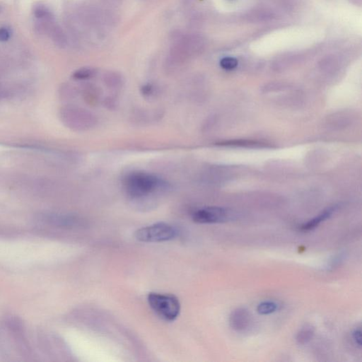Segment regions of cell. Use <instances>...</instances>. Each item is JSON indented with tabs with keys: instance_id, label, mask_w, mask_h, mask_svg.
Masks as SVG:
<instances>
[{
	"instance_id": "cell-1",
	"label": "cell",
	"mask_w": 362,
	"mask_h": 362,
	"mask_svg": "<svg viewBox=\"0 0 362 362\" xmlns=\"http://www.w3.org/2000/svg\"><path fill=\"white\" fill-rule=\"evenodd\" d=\"M125 190L133 199H141L163 190L166 182L150 173L135 171L130 173L123 181Z\"/></svg>"
},
{
	"instance_id": "cell-2",
	"label": "cell",
	"mask_w": 362,
	"mask_h": 362,
	"mask_svg": "<svg viewBox=\"0 0 362 362\" xmlns=\"http://www.w3.org/2000/svg\"><path fill=\"white\" fill-rule=\"evenodd\" d=\"M61 121L66 127L75 131H86L95 127V115L86 109L73 105L63 107L60 110Z\"/></svg>"
},
{
	"instance_id": "cell-3",
	"label": "cell",
	"mask_w": 362,
	"mask_h": 362,
	"mask_svg": "<svg viewBox=\"0 0 362 362\" xmlns=\"http://www.w3.org/2000/svg\"><path fill=\"white\" fill-rule=\"evenodd\" d=\"M147 300L152 310L163 320L173 321L180 313L181 304L174 295L150 293Z\"/></svg>"
},
{
	"instance_id": "cell-4",
	"label": "cell",
	"mask_w": 362,
	"mask_h": 362,
	"mask_svg": "<svg viewBox=\"0 0 362 362\" xmlns=\"http://www.w3.org/2000/svg\"><path fill=\"white\" fill-rule=\"evenodd\" d=\"M177 231L172 226L166 223H156L139 229L135 232V238L139 241L145 243H158L174 239Z\"/></svg>"
},
{
	"instance_id": "cell-5",
	"label": "cell",
	"mask_w": 362,
	"mask_h": 362,
	"mask_svg": "<svg viewBox=\"0 0 362 362\" xmlns=\"http://www.w3.org/2000/svg\"><path fill=\"white\" fill-rule=\"evenodd\" d=\"M230 211L219 207H207L193 212L192 219L198 224H217L227 222L230 218Z\"/></svg>"
},
{
	"instance_id": "cell-6",
	"label": "cell",
	"mask_w": 362,
	"mask_h": 362,
	"mask_svg": "<svg viewBox=\"0 0 362 362\" xmlns=\"http://www.w3.org/2000/svg\"><path fill=\"white\" fill-rule=\"evenodd\" d=\"M251 314L247 309L237 308L231 313L230 326L234 331L241 332L247 329L251 323Z\"/></svg>"
},
{
	"instance_id": "cell-7",
	"label": "cell",
	"mask_w": 362,
	"mask_h": 362,
	"mask_svg": "<svg viewBox=\"0 0 362 362\" xmlns=\"http://www.w3.org/2000/svg\"><path fill=\"white\" fill-rule=\"evenodd\" d=\"M47 34L49 35L52 41L57 47L65 49L67 45V39L65 32L60 26L53 22L49 25L47 30Z\"/></svg>"
},
{
	"instance_id": "cell-8",
	"label": "cell",
	"mask_w": 362,
	"mask_h": 362,
	"mask_svg": "<svg viewBox=\"0 0 362 362\" xmlns=\"http://www.w3.org/2000/svg\"><path fill=\"white\" fill-rule=\"evenodd\" d=\"M83 99L87 105L97 106L100 102L102 93L99 87L95 85L89 84L85 86L82 93Z\"/></svg>"
},
{
	"instance_id": "cell-9",
	"label": "cell",
	"mask_w": 362,
	"mask_h": 362,
	"mask_svg": "<svg viewBox=\"0 0 362 362\" xmlns=\"http://www.w3.org/2000/svg\"><path fill=\"white\" fill-rule=\"evenodd\" d=\"M333 211H334V208H329V209H326V210L323 211V212L320 213L318 214L317 217H314L313 219H310L307 223L302 224L300 227V230L302 232H310V231H313L315 230L316 227H318L322 222L326 221V219H329L330 217L332 216Z\"/></svg>"
},
{
	"instance_id": "cell-10",
	"label": "cell",
	"mask_w": 362,
	"mask_h": 362,
	"mask_svg": "<svg viewBox=\"0 0 362 362\" xmlns=\"http://www.w3.org/2000/svg\"><path fill=\"white\" fill-rule=\"evenodd\" d=\"M104 84L108 89L118 90L123 87L124 80L123 77L116 72H108L103 76Z\"/></svg>"
},
{
	"instance_id": "cell-11",
	"label": "cell",
	"mask_w": 362,
	"mask_h": 362,
	"mask_svg": "<svg viewBox=\"0 0 362 362\" xmlns=\"http://www.w3.org/2000/svg\"><path fill=\"white\" fill-rule=\"evenodd\" d=\"M314 328L310 325H306L299 330L296 336V341L300 344H306L309 343L314 336Z\"/></svg>"
},
{
	"instance_id": "cell-12",
	"label": "cell",
	"mask_w": 362,
	"mask_h": 362,
	"mask_svg": "<svg viewBox=\"0 0 362 362\" xmlns=\"http://www.w3.org/2000/svg\"><path fill=\"white\" fill-rule=\"evenodd\" d=\"M97 70L92 67H82L76 70L73 74V78L77 80H86L94 78Z\"/></svg>"
},
{
	"instance_id": "cell-13",
	"label": "cell",
	"mask_w": 362,
	"mask_h": 362,
	"mask_svg": "<svg viewBox=\"0 0 362 362\" xmlns=\"http://www.w3.org/2000/svg\"><path fill=\"white\" fill-rule=\"evenodd\" d=\"M33 14L38 19H54L52 12L49 8L42 4H38L33 8Z\"/></svg>"
},
{
	"instance_id": "cell-14",
	"label": "cell",
	"mask_w": 362,
	"mask_h": 362,
	"mask_svg": "<svg viewBox=\"0 0 362 362\" xmlns=\"http://www.w3.org/2000/svg\"><path fill=\"white\" fill-rule=\"evenodd\" d=\"M277 309H278L277 304L267 301V302L260 303L258 306L257 311L260 315H269V314L273 313L274 312L276 311Z\"/></svg>"
},
{
	"instance_id": "cell-15",
	"label": "cell",
	"mask_w": 362,
	"mask_h": 362,
	"mask_svg": "<svg viewBox=\"0 0 362 362\" xmlns=\"http://www.w3.org/2000/svg\"><path fill=\"white\" fill-rule=\"evenodd\" d=\"M220 66L224 70H232L238 66V60L234 58V57H224L220 61Z\"/></svg>"
},
{
	"instance_id": "cell-16",
	"label": "cell",
	"mask_w": 362,
	"mask_h": 362,
	"mask_svg": "<svg viewBox=\"0 0 362 362\" xmlns=\"http://www.w3.org/2000/svg\"><path fill=\"white\" fill-rule=\"evenodd\" d=\"M104 106L108 110H115L118 106V99L113 97H108L103 100Z\"/></svg>"
},
{
	"instance_id": "cell-17",
	"label": "cell",
	"mask_w": 362,
	"mask_h": 362,
	"mask_svg": "<svg viewBox=\"0 0 362 362\" xmlns=\"http://www.w3.org/2000/svg\"><path fill=\"white\" fill-rule=\"evenodd\" d=\"M141 94L144 96V97H151L155 94V86L151 84H147L143 85L141 88Z\"/></svg>"
},
{
	"instance_id": "cell-18",
	"label": "cell",
	"mask_w": 362,
	"mask_h": 362,
	"mask_svg": "<svg viewBox=\"0 0 362 362\" xmlns=\"http://www.w3.org/2000/svg\"><path fill=\"white\" fill-rule=\"evenodd\" d=\"M352 338L355 341V344L358 346L360 348L362 347V331L360 328H357L352 333Z\"/></svg>"
},
{
	"instance_id": "cell-19",
	"label": "cell",
	"mask_w": 362,
	"mask_h": 362,
	"mask_svg": "<svg viewBox=\"0 0 362 362\" xmlns=\"http://www.w3.org/2000/svg\"><path fill=\"white\" fill-rule=\"evenodd\" d=\"M9 38H10L9 30L6 28H0V41L4 42V41H8Z\"/></svg>"
},
{
	"instance_id": "cell-20",
	"label": "cell",
	"mask_w": 362,
	"mask_h": 362,
	"mask_svg": "<svg viewBox=\"0 0 362 362\" xmlns=\"http://www.w3.org/2000/svg\"><path fill=\"white\" fill-rule=\"evenodd\" d=\"M3 11V7L0 4V14H1V12H2Z\"/></svg>"
},
{
	"instance_id": "cell-21",
	"label": "cell",
	"mask_w": 362,
	"mask_h": 362,
	"mask_svg": "<svg viewBox=\"0 0 362 362\" xmlns=\"http://www.w3.org/2000/svg\"><path fill=\"white\" fill-rule=\"evenodd\" d=\"M2 94H3V93L1 92V91H0V98L1 97V95H2Z\"/></svg>"
},
{
	"instance_id": "cell-22",
	"label": "cell",
	"mask_w": 362,
	"mask_h": 362,
	"mask_svg": "<svg viewBox=\"0 0 362 362\" xmlns=\"http://www.w3.org/2000/svg\"><path fill=\"white\" fill-rule=\"evenodd\" d=\"M0 91H1V90H0Z\"/></svg>"
}]
</instances>
